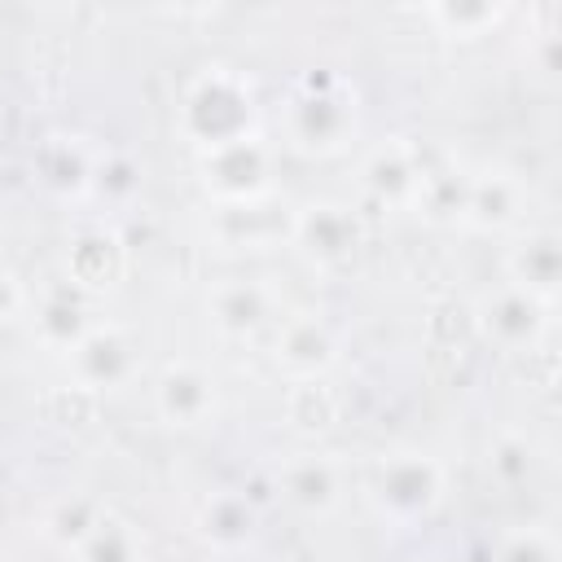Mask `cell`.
<instances>
[{
	"label": "cell",
	"instance_id": "cell-13",
	"mask_svg": "<svg viewBox=\"0 0 562 562\" xmlns=\"http://www.w3.org/2000/svg\"><path fill=\"white\" fill-rule=\"evenodd\" d=\"M277 360H285L294 373H321L334 360V342L316 316H294L277 334Z\"/></svg>",
	"mask_w": 562,
	"mask_h": 562
},
{
	"label": "cell",
	"instance_id": "cell-7",
	"mask_svg": "<svg viewBox=\"0 0 562 562\" xmlns=\"http://www.w3.org/2000/svg\"><path fill=\"white\" fill-rule=\"evenodd\" d=\"M505 272H509V285L531 294L536 303L553 307V294H558V277H562V255H558V237L553 233H527L509 259H505Z\"/></svg>",
	"mask_w": 562,
	"mask_h": 562
},
{
	"label": "cell",
	"instance_id": "cell-16",
	"mask_svg": "<svg viewBox=\"0 0 562 562\" xmlns=\"http://www.w3.org/2000/svg\"><path fill=\"white\" fill-rule=\"evenodd\" d=\"M492 562H558V540L544 522H527L496 540Z\"/></svg>",
	"mask_w": 562,
	"mask_h": 562
},
{
	"label": "cell",
	"instance_id": "cell-12",
	"mask_svg": "<svg viewBox=\"0 0 562 562\" xmlns=\"http://www.w3.org/2000/svg\"><path fill=\"white\" fill-rule=\"evenodd\" d=\"M75 558L79 562H145V540L127 518L105 509L92 522V531L75 544Z\"/></svg>",
	"mask_w": 562,
	"mask_h": 562
},
{
	"label": "cell",
	"instance_id": "cell-10",
	"mask_svg": "<svg viewBox=\"0 0 562 562\" xmlns=\"http://www.w3.org/2000/svg\"><path fill=\"white\" fill-rule=\"evenodd\" d=\"M294 237L303 241L307 255L316 259H342L356 250V220L347 206H334V202H316L307 211H299L294 220Z\"/></svg>",
	"mask_w": 562,
	"mask_h": 562
},
{
	"label": "cell",
	"instance_id": "cell-18",
	"mask_svg": "<svg viewBox=\"0 0 562 562\" xmlns=\"http://www.w3.org/2000/svg\"><path fill=\"white\" fill-rule=\"evenodd\" d=\"M13 303H18V290H13V281H9V272H0V321H9V312H13Z\"/></svg>",
	"mask_w": 562,
	"mask_h": 562
},
{
	"label": "cell",
	"instance_id": "cell-1",
	"mask_svg": "<svg viewBox=\"0 0 562 562\" xmlns=\"http://www.w3.org/2000/svg\"><path fill=\"white\" fill-rule=\"evenodd\" d=\"M356 127V110L342 92V83L334 79H307V88L285 105V136L299 149H342L347 132Z\"/></svg>",
	"mask_w": 562,
	"mask_h": 562
},
{
	"label": "cell",
	"instance_id": "cell-2",
	"mask_svg": "<svg viewBox=\"0 0 562 562\" xmlns=\"http://www.w3.org/2000/svg\"><path fill=\"white\" fill-rule=\"evenodd\" d=\"M373 496L391 518H426L443 496V470L426 452H391L378 465Z\"/></svg>",
	"mask_w": 562,
	"mask_h": 562
},
{
	"label": "cell",
	"instance_id": "cell-6",
	"mask_svg": "<svg viewBox=\"0 0 562 562\" xmlns=\"http://www.w3.org/2000/svg\"><path fill=\"white\" fill-rule=\"evenodd\" d=\"M206 184H215L224 198L241 202L250 193L263 189V176H268V154L259 149L255 136H237V140H224L215 149H206Z\"/></svg>",
	"mask_w": 562,
	"mask_h": 562
},
{
	"label": "cell",
	"instance_id": "cell-9",
	"mask_svg": "<svg viewBox=\"0 0 562 562\" xmlns=\"http://www.w3.org/2000/svg\"><path fill=\"white\" fill-rule=\"evenodd\" d=\"M281 492L307 509V514H325L338 505L342 496V470L338 461H329L325 452H299L281 465Z\"/></svg>",
	"mask_w": 562,
	"mask_h": 562
},
{
	"label": "cell",
	"instance_id": "cell-17",
	"mask_svg": "<svg viewBox=\"0 0 562 562\" xmlns=\"http://www.w3.org/2000/svg\"><path fill=\"white\" fill-rule=\"evenodd\" d=\"M487 470L496 474V483L518 487V483L531 474V448H527L518 435H501V439L487 448Z\"/></svg>",
	"mask_w": 562,
	"mask_h": 562
},
{
	"label": "cell",
	"instance_id": "cell-4",
	"mask_svg": "<svg viewBox=\"0 0 562 562\" xmlns=\"http://www.w3.org/2000/svg\"><path fill=\"white\" fill-rule=\"evenodd\" d=\"M189 123H193V132H198V140L206 145V149H215V145H224V140H237V136H246L241 127H246V119H250V97L233 83V79H202L198 88H193V97H189Z\"/></svg>",
	"mask_w": 562,
	"mask_h": 562
},
{
	"label": "cell",
	"instance_id": "cell-8",
	"mask_svg": "<svg viewBox=\"0 0 562 562\" xmlns=\"http://www.w3.org/2000/svg\"><path fill=\"white\" fill-rule=\"evenodd\" d=\"M154 395L171 426H202L206 413H215V378H206L198 364H167Z\"/></svg>",
	"mask_w": 562,
	"mask_h": 562
},
{
	"label": "cell",
	"instance_id": "cell-15",
	"mask_svg": "<svg viewBox=\"0 0 562 562\" xmlns=\"http://www.w3.org/2000/svg\"><path fill=\"white\" fill-rule=\"evenodd\" d=\"M202 531H206V540H215V544H224V549L250 540V531H255V509H250V501L237 496V492L211 496L206 509H202Z\"/></svg>",
	"mask_w": 562,
	"mask_h": 562
},
{
	"label": "cell",
	"instance_id": "cell-5",
	"mask_svg": "<svg viewBox=\"0 0 562 562\" xmlns=\"http://www.w3.org/2000/svg\"><path fill=\"white\" fill-rule=\"evenodd\" d=\"M70 360H75V373L105 391V386H119L136 373V347L127 342L123 329H105V325H92L75 347H70Z\"/></svg>",
	"mask_w": 562,
	"mask_h": 562
},
{
	"label": "cell",
	"instance_id": "cell-11",
	"mask_svg": "<svg viewBox=\"0 0 562 562\" xmlns=\"http://www.w3.org/2000/svg\"><path fill=\"white\" fill-rule=\"evenodd\" d=\"M518 206H522V184L509 171H487L465 184L461 220H470L479 228H505L518 220Z\"/></svg>",
	"mask_w": 562,
	"mask_h": 562
},
{
	"label": "cell",
	"instance_id": "cell-3",
	"mask_svg": "<svg viewBox=\"0 0 562 562\" xmlns=\"http://www.w3.org/2000/svg\"><path fill=\"white\" fill-rule=\"evenodd\" d=\"M549 312L544 303H536L531 294L514 290L509 281L487 290L483 303H479V325L487 334V342H496L501 351H531L549 325Z\"/></svg>",
	"mask_w": 562,
	"mask_h": 562
},
{
	"label": "cell",
	"instance_id": "cell-14",
	"mask_svg": "<svg viewBox=\"0 0 562 562\" xmlns=\"http://www.w3.org/2000/svg\"><path fill=\"white\" fill-rule=\"evenodd\" d=\"M211 303H215V321L228 334H250L268 321V294L255 281H224Z\"/></svg>",
	"mask_w": 562,
	"mask_h": 562
}]
</instances>
